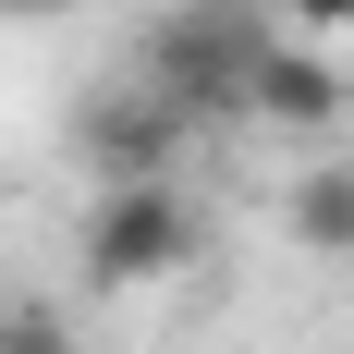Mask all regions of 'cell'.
Returning a JSON list of instances; mask_svg holds the SVG:
<instances>
[{
  "label": "cell",
  "instance_id": "6da1fadb",
  "mask_svg": "<svg viewBox=\"0 0 354 354\" xmlns=\"http://www.w3.org/2000/svg\"><path fill=\"white\" fill-rule=\"evenodd\" d=\"M257 12L245 0H183L159 49H147V98L171 110V122H245V62H257Z\"/></svg>",
  "mask_w": 354,
  "mask_h": 354
},
{
  "label": "cell",
  "instance_id": "7a4b0ae2",
  "mask_svg": "<svg viewBox=\"0 0 354 354\" xmlns=\"http://www.w3.org/2000/svg\"><path fill=\"white\" fill-rule=\"evenodd\" d=\"M196 257H208V220L171 196V171H147V183H98V208H86V281L147 293V281H183Z\"/></svg>",
  "mask_w": 354,
  "mask_h": 354
},
{
  "label": "cell",
  "instance_id": "3957f363",
  "mask_svg": "<svg viewBox=\"0 0 354 354\" xmlns=\"http://www.w3.org/2000/svg\"><path fill=\"white\" fill-rule=\"evenodd\" d=\"M245 122L330 135V122H342V62L306 49V37H257V62H245Z\"/></svg>",
  "mask_w": 354,
  "mask_h": 354
},
{
  "label": "cell",
  "instance_id": "277c9868",
  "mask_svg": "<svg viewBox=\"0 0 354 354\" xmlns=\"http://www.w3.org/2000/svg\"><path fill=\"white\" fill-rule=\"evenodd\" d=\"M171 147H183V122L159 98H98L86 122H73V159L98 183H147V171H171Z\"/></svg>",
  "mask_w": 354,
  "mask_h": 354
},
{
  "label": "cell",
  "instance_id": "5b68a950",
  "mask_svg": "<svg viewBox=\"0 0 354 354\" xmlns=\"http://www.w3.org/2000/svg\"><path fill=\"white\" fill-rule=\"evenodd\" d=\"M281 232H293L306 257H354V171H342V159L293 171V196H281Z\"/></svg>",
  "mask_w": 354,
  "mask_h": 354
},
{
  "label": "cell",
  "instance_id": "8992f818",
  "mask_svg": "<svg viewBox=\"0 0 354 354\" xmlns=\"http://www.w3.org/2000/svg\"><path fill=\"white\" fill-rule=\"evenodd\" d=\"M0 354H73V318L25 293V306H0Z\"/></svg>",
  "mask_w": 354,
  "mask_h": 354
},
{
  "label": "cell",
  "instance_id": "52a82bcc",
  "mask_svg": "<svg viewBox=\"0 0 354 354\" xmlns=\"http://www.w3.org/2000/svg\"><path fill=\"white\" fill-rule=\"evenodd\" d=\"M281 12H293L306 37H354V0H281Z\"/></svg>",
  "mask_w": 354,
  "mask_h": 354
},
{
  "label": "cell",
  "instance_id": "ba28073f",
  "mask_svg": "<svg viewBox=\"0 0 354 354\" xmlns=\"http://www.w3.org/2000/svg\"><path fill=\"white\" fill-rule=\"evenodd\" d=\"M0 12H12V25H49V12H73V0H0Z\"/></svg>",
  "mask_w": 354,
  "mask_h": 354
}]
</instances>
